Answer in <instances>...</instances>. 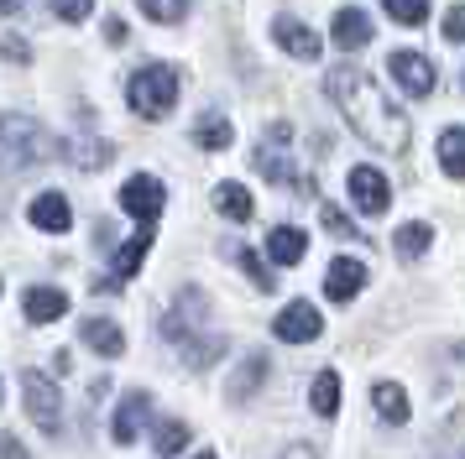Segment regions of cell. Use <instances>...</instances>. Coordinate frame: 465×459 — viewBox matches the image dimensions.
<instances>
[{"mask_svg":"<svg viewBox=\"0 0 465 459\" xmlns=\"http://www.w3.org/2000/svg\"><path fill=\"white\" fill-rule=\"evenodd\" d=\"M324 94L340 104V115L351 121V131H356L366 146H377L387 157H402V151H408V115L387 100V89H381L371 73L340 63V68H330V79H324Z\"/></svg>","mask_w":465,"mask_h":459,"instance_id":"6da1fadb","label":"cell"},{"mask_svg":"<svg viewBox=\"0 0 465 459\" xmlns=\"http://www.w3.org/2000/svg\"><path fill=\"white\" fill-rule=\"evenodd\" d=\"M126 104L142 121H168L178 104V68L173 63H142L126 79Z\"/></svg>","mask_w":465,"mask_h":459,"instance_id":"7a4b0ae2","label":"cell"},{"mask_svg":"<svg viewBox=\"0 0 465 459\" xmlns=\"http://www.w3.org/2000/svg\"><path fill=\"white\" fill-rule=\"evenodd\" d=\"M58 146L37 121L26 115H0V172H26V167L47 162Z\"/></svg>","mask_w":465,"mask_h":459,"instance_id":"3957f363","label":"cell"},{"mask_svg":"<svg viewBox=\"0 0 465 459\" xmlns=\"http://www.w3.org/2000/svg\"><path fill=\"white\" fill-rule=\"evenodd\" d=\"M204 324H210V298H204L199 288H183L178 298H173L168 318H163V334L173 339V350H183V345H193L199 334H210Z\"/></svg>","mask_w":465,"mask_h":459,"instance_id":"277c9868","label":"cell"},{"mask_svg":"<svg viewBox=\"0 0 465 459\" xmlns=\"http://www.w3.org/2000/svg\"><path fill=\"white\" fill-rule=\"evenodd\" d=\"M22 392H26V417L43 434H58L64 428V396H58V386L43 371H22Z\"/></svg>","mask_w":465,"mask_h":459,"instance_id":"5b68a950","label":"cell"},{"mask_svg":"<svg viewBox=\"0 0 465 459\" xmlns=\"http://www.w3.org/2000/svg\"><path fill=\"white\" fill-rule=\"evenodd\" d=\"M288 142H293V131L282 121L267 125V142L256 146V167H262V178H272V183H298V162L288 157Z\"/></svg>","mask_w":465,"mask_h":459,"instance_id":"8992f818","label":"cell"},{"mask_svg":"<svg viewBox=\"0 0 465 459\" xmlns=\"http://www.w3.org/2000/svg\"><path fill=\"white\" fill-rule=\"evenodd\" d=\"M163 204H168V188L157 183L152 172H136V178H131V183L121 188V209H126L136 225H157Z\"/></svg>","mask_w":465,"mask_h":459,"instance_id":"52a82bcc","label":"cell"},{"mask_svg":"<svg viewBox=\"0 0 465 459\" xmlns=\"http://www.w3.org/2000/svg\"><path fill=\"white\" fill-rule=\"evenodd\" d=\"M345 188H351V204L361 214H387L392 209V183L381 178V167H351Z\"/></svg>","mask_w":465,"mask_h":459,"instance_id":"ba28073f","label":"cell"},{"mask_svg":"<svg viewBox=\"0 0 465 459\" xmlns=\"http://www.w3.org/2000/svg\"><path fill=\"white\" fill-rule=\"evenodd\" d=\"M272 334L282 345H314L319 334H324V318H319L314 303H288V308L272 318Z\"/></svg>","mask_w":465,"mask_h":459,"instance_id":"9c48e42d","label":"cell"},{"mask_svg":"<svg viewBox=\"0 0 465 459\" xmlns=\"http://www.w3.org/2000/svg\"><path fill=\"white\" fill-rule=\"evenodd\" d=\"M387 73H392L413 100H429V94H434V79H440L434 63L423 58V53H392V58H387Z\"/></svg>","mask_w":465,"mask_h":459,"instance_id":"30bf717a","label":"cell"},{"mask_svg":"<svg viewBox=\"0 0 465 459\" xmlns=\"http://www.w3.org/2000/svg\"><path fill=\"white\" fill-rule=\"evenodd\" d=\"M272 37H277V47H282L288 58H298V63H314L319 53H324L319 32L309 26V21H298V16H277L272 21Z\"/></svg>","mask_w":465,"mask_h":459,"instance_id":"8fae6325","label":"cell"},{"mask_svg":"<svg viewBox=\"0 0 465 459\" xmlns=\"http://www.w3.org/2000/svg\"><path fill=\"white\" fill-rule=\"evenodd\" d=\"M147 417H152V396H147V392L121 396L115 423H110V438H115V444H136V438L147 434Z\"/></svg>","mask_w":465,"mask_h":459,"instance_id":"7c38bea8","label":"cell"},{"mask_svg":"<svg viewBox=\"0 0 465 459\" xmlns=\"http://www.w3.org/2000/svg\"><path fill=\"white\" fill-rule=\"evenodd\" d=\"M361 288H366V267H361L356 256H335L330 271H324V298L330 303H351Z\"/></svg>","mask_w":465,"mask_h":459,"instance_id":"4fadbf2b","label":"cell"},{"mask_svg":"<svg viewBox=\"0 0 465 459\" xmlns=\"http://www.w3.org/2000/svg\"><path fill=\"white\" fill-rule=\"evenodd\" d=\"M330 37H335L340 53H361V47L371 42V16H366L361 5H340L335 21H330Z\"/></svg>","mask_w":465,"mask_h":459,"instance_id":"5bb4252c","label":"cell"},{"mask_svg":"<svg viewBox=\"0 0 465 459\" xmlns=\"http://www.w3.org/2000/svg\"><path fill=\"white\" fill-rule=\"evenodd\" d=\"M32 225L47 230V235H68L74 230V209H68L64 193H37L32 199Z\"/></svg>","mask_w":465,"mask_h":459,"instance_id":"9a60e30c","label":"cell"},{"mask_svg":"<svg viewBox=\"0 0 465 459\" xmlns=\"http://www.w3.org/2000/svg\"><path fill=\"white\" fill-rule=\"evenodd\" d=\"M152 235H157V225H142V230L126 240V246L115 250V277H110L105 288H115V282H131V277L142 271V261H147V250H152Z\"/></svg>","mask_w":465,"mask_h":459,"instance_id":"2e32d148","label":"cell"},{"mask_svg":"<svg viewBox=\"0 0 465 459\" xmlns=\"http://www.w3.org/2000/svg\"><path fill=\"white\" fill-rule=\"evenodd\" d=\"M267 256H272L277 267H298V261L309 256V235L298 225H277L272 235H267Z\"/></svg>","mask_w":465,"mask_h":459,"instance_id":"e0dca14e","label":"cell"},{"mask_svg":"<svg viewBox=\"0 0 465 459\" xmlns=\"http://www.w3.org/2000/svg\"><path fill=\"white\" fill-rule=\"evenodd\" d=\"M22 308L32 324H53V318H64L68 313V292L64 288H26Z\"/></svg>","mask_w":465,"mask_h":459,"instance_id":"ac0fdd59","label":"cell"},{"mask_svg":"<svg viewBox=\"0 0 465 459\" xmlns=\"http://www.w3.org/2000/svg\"><path fill=\"white\" fill-rule=\"evenodd\" d=\"M110 157H115V151H110L105 136H89V131H79V136L68 142V162L79 167V172H100Z\"/></svg>","mask_w":465,"mask_h":459,"instance_id":"d6986e66","label":"cell"},{"mask_svg":"<svg viewBox=\"0 0 465 459\" xmlns=\"http://www.w3.org/2000/svg\"><path fill=\"white\" fill-rule=\"evenodd\" d=\"M84 345L94 355L115 360V355H126V334H121V324H110V318H84Z\"/></svg>","mask_w":465,"mask_h":459,"instance_id":"ffe728a7","label":"cell"},{"mask_svg":"<svg viewBox=\"0 0 465 459\" xmlns=\"http://www.w3.org/2000/svg\"><path fill=\"white\" fill-rule=\"evenodd\" d=\"M371 407H377V417L392 423V428L408 423V392H402L398 381H377V386H371Z\"/></svg>","mask_w":465,"mask_h":459,"instance_id":"44dd1931","label":"cell"},{"mask_svg":"<svg viewBox=\"0 0 465 459\" xmlns=\"http://www.w3.org/2000/svg\"><path fill=\"white\" fill-rule=\"evenodd\" d=\"M214 209H220V214H225L231 225H246V220L256 214L252 193H246L241 183H220V188H214Z\"/></svg>","mask_w":465,"mask_h":459,"instance_id":"7402d4cb","label":"cell"},{"mask_svg":"<svg viewBox=\"0 0 465 459\" xmlns=\"http://www.w3.org/2000/svg\"><path fill=\"white\" fill-rule=\"evenodd\" d=\"M262 381H267V355H246V360H241V371L231 376V386H225V396H231V402H246Z\"/></svg>","mask_w":465,"mask_h":459,"instance_id":"603a6c76","label":"cell"},{"mask_svg":"<svg viewBox=\"0 0 465 459\" xmlns=\"http://www.w3.org/2000/svg\"><path fill=\"white\" fill-rule=\"evenodd\" d=\"M193 142L204 146V151H225V146L235 142V131H231V121H225V115L204 110V115H199V125H193Z\"/></svg>","mask_w":465,"mask_h":459,"instance_id":"cb8c5ba5","label":"cell"},{"mask_svg":"<svg viewBox=\"0 0 465 459\" xmlns=\"http://www.w3.org/2000/svg\"><path fill=\"white\" fill-rule=\"evenodd\" d=\"M152 449H157L163 459L183 454V449H189V423H183V417H163V423H157V438H152Z\"/></svg>","mask_w":465,"mask_h":459,"instance_id":"d4e9b609","label":"cell"},{"mask_svg":"<svg viewBox=\"0 0 465 459\" xmlns=\"http://www.w3.org/2000/svg\"><path fill=\"white\" fill-rule=\"evenodd\" d=\"M340 371H319L314 376V392H309V402H314V413L319 417H335L340 413Z\"/></svg>","mask_w":465,"mask_h":459,"instance_id":"484cf974","label":"cell"},{"mask_svg":"<svg viewBox=\"0 0 465 459\" xmlns=\"http://www.w3.org/2000/svg\"><path fill=\"white\" fill-rule=\"evenodd\" d=\"M434 246V230L423 225V220H413V225H402L398 230V240H392V250H398L402 261H419L423 250Z\"/></svg>","mask_w":465,"mask_h":459,"instance_id":"4316f807","label":"cell"},{"mask_svg":"<svg viewBox=\"0 0 465 459\" xmlns=\"http://www.w3.org/2000/svg\"><path fill=\"white\" fill-rule=\"evenodd\" d=\"M440 167L450 178H465V125H450L440 136Z\"/></svg>","mask_w":465,"mask_h":459,"instance_id":"83f0119b","label":"cell"},{"mask_svg":"<svg viewBox=\"0 0 465 459\" xmlns=\"http://www.w3.org/2000/svg\"><path fill=\"white\" fill-rule=\"evenodd\" d=\"M225 250H231L235 261H241V271H246V277L256 282V292H272V288H277V277L267 271V261H262L256 250H246V246H225Z\"/></svg>","mask_w":465,"mask_h":459,"instance_id":"f1b7e54d","label":"cell"},{"mask_svg":"<svg viewBox=\"0 0 465 459\" xmlns=\"http://www.w3.org/2000/svg\"><path fill=\"white\" fill-rule=\"evenodd\" d=\"M142 5V16L157 21V26H173V21L189 16V0H136Z\"/></svg>","mask_w":465,"mask_h":459,"instance_id":"f546056e","label":"cell"},{"mask_svg":"<svg viewBox=\"0 0 465 459\" xmlns=\"http://www.w3.org/2000/svg\"><path fill=\"white\" fill-rule=\"evenodd\" d=\"M381 11L398 26H423L429 21V0H381Z\"/></svg>","mask_w":465,"mask_h":459,"instance_id":"4dcf8cb0","label":"cell"},{"mask_svg":"<svg viewBox=\"0 0 465 459\" xmlns=\"http://www.w3.org/2000/svg\"><path fill=\"white\" fill-rule=\"evenodd\" d=\"M0 63H16V68H26V63H32V47H26V37L5 32V37H0Z\"/></svg>","mask_w":465,"mask_h":459,"instance_id":"1f68e13d","label":"cell"},{"mask_svg":"<svg viewBox=\"0 0 465 459\" xmlns=\"http://www.w3.org/2000/svg\"><path fill=\"white\" fill-rule=\"evenodd\" d=\"M319 220H324V230H330V235H345V240H361V230L351 225V220H345V214H340L335 204H324V209H319Z\"/></svg>","mask_w":465,"mask_h":459,"instance_id":"d6a6232c","label":"cell"},{"mask_svg":"<svg viewBox=\"0 0 465 459\" xmlns=\"http://www.w3.org/2000/svg\"><path fill=\"white\" fill-rule=\"evenodd\" d=\"M47 5L58 21H89V11H94V0H47Z\"/></svg>","mask_w":465,"mask_h":459,"instance_id":"836d02e7","label":"cell"},{"mask_svg":"<svg viewBox=\"0 0 465 459\" xmlns=\"http://www.w3.org/2000/svg\"><path fill=\"white\" fill-rule=\"evenodd\" d=\"M444 42H455V47L465 42V5H455V11L444 16Z\"/></svg>","mask_w":465,"mask_h":459,"instance_id":"e575fe53","label":"cell"},{"mask_svg":"<svg viewBox=\"0 0 465 459\" xmlns=\"http://www.w3.org/2000/svg\"><path fill=\"white\" fill-rule=\"evenodd\" d=\"M0 459H32V454L16 444V434H0Z\"/></svg>","mask_w":465,"mask_h":459,"instance_id":"d590c367","label":"cell"},{"mask_svg":"<svg viewBox=\"0 0 465 459\" xmlns=\"http://www.w3.org/2000/svg\"><path fill=\"white\" fill-rule=\"evenodd\" d=\"M277 459H319V449H314V444H288Z\"/></svg>","mask_w":465,"mask_h":459,"instance_id":"8d00e7d4","label":"cell"},{"mask_svg":"<svg viewBox=\"0 0 465 459\" xmlns=\"http://www.w3.org/2000/svg\"><path fill=\"white\" fill-rule=\"evenodd\" d=\"M22 5H26V0H0V11H5V16H16Z\"/></svg>","mask_w":465,"mask_h":459,"instance_id":"74e56055","label":"cell"},{"mask_svg":"<svg viewBox=\"0 0 465 459\" xmlns=\"http://www.w3.org/2000/svg\"><path fill=\"white\" fill-rule=\"evenodd\" d=\"M193 459H220V454H214V449H204V454H193Z\"/></svg>","mask_w":465,"mask_h":459,"instance_id":"f35d334b","label":"cell"}]
</instances>
